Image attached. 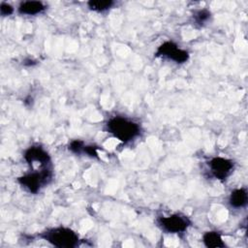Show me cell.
<instances>
[{
	"label": "cell",
	"instance_id": "14",
	"mask_svg": "<svg viewBox=\"0 0 248 248\" xmlns=\"http://www.w3.org/2000/svg\"><path fill=\"white\" fill-rule=\"evenodd\" d=\"M14 13V8L8 4V3H5V2H2L0 4V14L1 16H10Z\"/></svg>",
	"mask_w": 248,
	"mask_h": 248
},
{
	"label": "cell",
	"instance_id": "6",
	"mask_svg": "<svg viewBox=\"0 0 248 248\" xmlns=\"http://www.w3.org/2000/svg\"><path fill=\"white\" fill-rule=\"evenodd\" d=\"M207 165L210 175L218 180L227 179L234 169L233 161L224 157H214L208 161Z\"/></svg>",
	"mask_w": 248,
	"mask_h": 248
},
{
	"label": "cell",
	"instance_id": "10",
	"mask_svg": "<svg viewBox=\"0 0 248 248\" xmlns=\"http://www.w3.org/2000/svg\"><path fill=\"white\" fill-rule=\"evenodd\" d=\"M202 242L207 248H223L226 246L222 235L216 231H209L203 233Z\"/></svg>",
	"mask_w": 248,
	"mask_h": 248
},
{
	"label": "cell",
	"instance_id": "11",
	"mask_svg": "<svg viewBox=\"0 0 248 248\" xmlns=\"http://www.w3.org/2000/svg\"><path fill=\"white\" fill-rule=\"evenodd\" d=\"M114 5V2L111 0H90L87 2V6L90 10L97 12V13H103Z\"/></svg>",
	"mask_w": 248,
	"mask_h": 248
},
{
	"label": "cell",
	"instance_id": "5",
	"mask_svg": "<svg viewBox=\"0 0 248 248\" xmlns=\"http://www.w3.org/2000/svg\"><path fill=\"white\" fill-rule=\"evenodd\" d=\"M155 55L168 58L177 64H183L189 59V52L180 48L174 42L171 41H167L160 45Z\"/></svg>",
	"mask_w": 248,
	"mask_h": 248
},
{
	"label": "cell",
	"instance_id": "4",
	"mask_svg": "<svg viewBox=\"0 0 248 248\" xmlns=\"http://www.w3.org/2000/svg\"><path fill=\"white\" fill-rule=\"evenodd\" d=\"M158 227L168 233H181L191 226V220L184 214L174 213L157 219Z\"/></svg>",
	"mask_w": 248,
	"mask_h": 248
},
{
	"label": "cell",
	"instance_id": "15",
	"mask_svg": "<svg viewBox=\"0 0 248 248\" xmlns=\"http://www.w3.org/2000/svg\"><path fill=\"white\" fill-rule=\"evenodd\" d=\"M98 147L95 145H85L83 154H86L92 158H98Z\"/></svg>",
	"mask_w": 248,
	"mask_h": 248
},
{
	"label": "cell",
	"instance_id": "3",
	"mask_svg": "<svg viewBox=\"0 0 248 248\" xmlns=\"http://www.w3.org/2000/svg\"><path fill=\"white\" fill-rule=\"evenodd\" d=\"M53 177L51 167L40 168L17 178V182L29 193L37 194L43 187L50 183Z\"/></svg>",
	"mask_w": 248,
	"mask_h": 248
},
{
	"label": "cell",
	"instance_id": "2",
	"mask_svg": "<svg viewBox=\"0 0 248 248\" xmlns=\"http://www.w3.org/2000/svg\"><path fill=\"white\" fill-rule=\"evenodd\" d=\"M40 237L58 248H75L79 244V237L77 232L67 227L47 229L40 234Z\"/></svg>",
	"mask_w": 248,
	"mask_h": 248
},
{
	"label": "cell",
	"instance_id": "8",
	"mask_svg": "<svg viewBox=\"0 0 248 248\" xmlns=\"http://www.w3.org/2000/svg\"><path fill=\"white\" fill-rule=\"evenodd\" d=\"M248 194L245 188H237L231 192L229 197V203L232 207L241 208L247 204Z\"/></svg>",
	"mask_w": 248,
	"mask_h": 248
},
{
	"label": "cell",
	"instance_id": "12",
	"mask_svg": "<svg viewBox=\"0 0 248 248\" xmlns=\"http://www.w3.org/2000/svg\"><path fill=\"white\" fill-rule=\"evenodd\" d=\"M211 13L207 9H201L193 14V22L197 27L204 26L210 19Z\"/></svg>",
	"mask_w": 248,
	"mask_h": 248
},
{
	"label": "cell",
	"instance_id": "1",
	"mask_svg": "<svg viewBox=\"0 0 248 248\" xmlns=\"http://www.w3.org/2000/svg\"><path fill=\"white\" fill-rule=\"evenodd\" d=\"M106 130L121 142L134 140L140 134V125L132 119L123 116H113L106 123Z\"/></svg>",
	"mask_w": 248,
	"mask_h": 248
},
{
	"label": "cell",
	"instance_id": "7",
	"mask_svg": "<svg viewBox=\"0 0 248 248\" xmlns=\"http://www.w3.org/2000/svg\"><path fill=\"white\" fill-rule=\"evenodd\" d=\"M23 158L31 167L35 164L40 168L51 167V158L49 154L40 145H32L27 148L23 154Z\"/></svg>",
	"mask_w": 248,
	"mask_h": 248
},
{
	"label": "cell",
	"instance_id": "13",
	"mask_svg": "<svg viewBox=\"0 0 248 248\" xmlns=\"http://www.w3.org/2000/svg\"><path fill=\"white\" fill-rule=\"evenodd\" d=\"M84 147H85V143L84 141L80 140H74L69 143V150L75 154L80 155L83 154L84 151Z\"/></svg>",
	"mask_w": 248,
	"mask_h": 248
},
{
	"label": "cell",
	"instance_id": "9",
	"mask_svg": "<svg viewBox=\"0 0 248 248\" xmlns=\"http://www.w3.org/2000/svg\"><path fill=\"white\" fill-rule=\"evenodd\" d=\"M17 10L20 15L35 16L44 12L46 6L40 1H24L19 4Z\"/></svg>",
	"mask_w": 248,
	"mask_h": 248
}]
</instances>
